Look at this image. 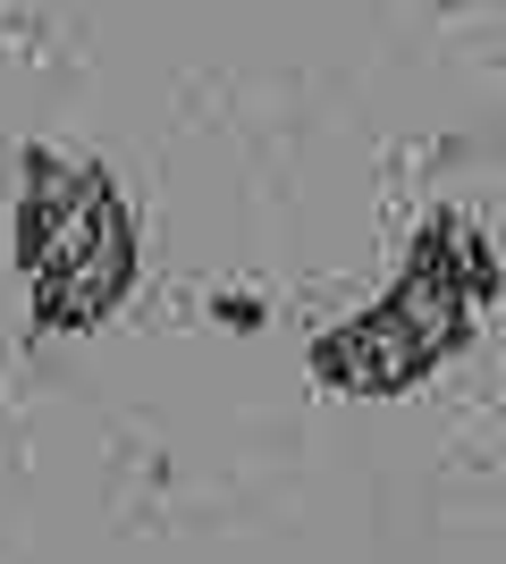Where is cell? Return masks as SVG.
Instances as JSON below:
<instances>
[{
    "instance_id": "7a4b0ae2",
    "label": "cell",
    "mask_w": 506,
    "mask_h": 564,
    "mask_svg": "<svg viewBox=\"0 0 506 564\" xmlns=\"http://www.w3.org/2000/svg\"><path fill=\"white\" fill-rule=\"evenodd\" d=\"M110 177L76 152H51V143H25L18 152V203H9V261L25 279H43L51 261L68 253V236L110 203Z\"/></svg>"
},
{
    "instance_id": "8992f818",
    "label": "cell",
    "mask_w": 506,
    "mask_h": 564,
    "mask_svg": "<svg viewBox=\"0 0 506 564\" xmlns=\"http://www.w3.org/2000/svg\"><path fill=\"white\" fill-rule=\"evenodd\" d=\"M212 321L237 329V337H254V329H270V295L262 286H212Z\"/></svg>"
},
{
    "instance_id": "277c9868",
    "label": "cell",
    "mask_w": 506,
    "mask_h": 564,
    "mask_svg": "<svg viewBox=\"0 0 506 564\" xmlns=\"http://www.w3.org/2000/svg\"><path fill=\"white\" fill-rule=\"evenodd\" d=\"M406 270H413V279H431V286H448L473 321L498 312V295H506L498 245H489V228L473 212H431L422 228H413V245H406Z\"/></svg>"
},
{
    "instance_id": "52a82bcc",
    "label": "cell",
    "mask_w": 506,
    "mask_h": 564,
    "mask_svg": "<svg viewBox=\"0 0 506 564\" xmlns=\"http://www.w3.org/2000/svg\"><path fill=\"white\" fill-rule=\"evenodd\" d=\"M68 18H51V9H9L0 18V51H60Z\"/></svg>"
},
{
    "instance_id": "6da1fadb",
    "label": "cell",
    "mask_w": 506,
    "mask_h": 564,
    "mask_svg": "<svg viewBox=\"0 0 506 564\" xmlns=\"http://www.w3.org/2000/svg\"><path fill=\"white\" fill-rule=\"evenodd\" d=\"M127 286H136V212L110 194V203L68 236V253L34 279V321L60 329V337L94 329V321H110V312L127 304Z\"/></svg>"
},
{
    "instance_id": "5b68a950",
    "label": "cell",
    "mask_w": 506,
    "mask_h": 564,
    "mask_svg": "<svg viewBox=\"0 0 506 564\" xmlns=\"http://www.w3.org/2000/svg\"><path fill=\"white\" fill-rule=\"evenodd\" d=\"M380 304L397 312V321H406V329L422 337V346H431V362H448V354H456L464 337L482 329V321H473V312H464L456 295H448V286H431V279H413V270H406V279H397V286H388Z\"/></svg>"
},
{
    "instance_id": "3957f363",
    "label": "cell",
    "mask_w": 506,
    "mask_h": 564,
    "mask_svg": "<svg viewBox=\"0 0 506 564\" xmlns=\"http://www.w3.org/2000/svg\"><path fill=\"white\" fill-rule=\"evenodd\" d=\"M431 371H439L431 346L388 304H372V312H355V321H337L330 337H313V379L330 397H406V388H422Z\"/></svg>"
}]
</instances>
